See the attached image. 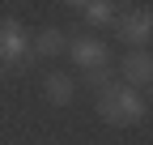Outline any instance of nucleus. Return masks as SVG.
Instances as JSON below:
<instances>
[{"label":"nucleus","instance_id":"f257e3e1","mask_svg":"<svg viewBox=\"0 0 153 145\" xmlns=\"http://www.w3.org/2000/svg\"><path fill=\"white\" fill-rule=\"evenodd\" d=\"M98 115L115 128H132V124L149 120V98L140 90H128L123 81H111L102 94H98Z\"/></svg>","mask_w":153,"mask_h":145},{"label":"nucleus","instance_id":"f03ea898","mask_svg":"<svg viewBox=\"0 0 153 145\" xmlns=\"http://www.w3.org/2000/svg\"><path fill=\"white\" fill-rule=\"evenodd\" d=\"M115 22H119V39L132 43V51H149V39H153V13H149V4L115 17Z\"/></svg>","mask_w":153,"mask_h":145},{"label":"nucleus","instance_id":"7ed1b4c3","mask_svg":"<svg viewBox=\"0 0 153 145\" xmlns=\"http://www.w3.org/2000/svg\"><path fill=\"white\" fill-rule=\"evenodd\" d=\"M30 56V34L17 17H4L0 22V64H22Z\"/></svg>","mask_w":153,"mask_h":145},{"label":"nucleus","instance_id":"20e7f679","mask_svg":"<svg viewBox=\"0 0 153 145\" xmlns=\"http://www.w3.org/2000/svg\"><path fill=\"white\" fill-rule=\"evenodd\" d=\"M68 56L89 72V68L111 64V47H106L102 39H94V34H76V39H68Z\"/></svg>","mask_w":153,"mask_h":145},{"label":"nucleus","instance_id":"39448f33","mask_svg":"<svg viewBox=\"0 0 153 145\" xmlns=\"http://www.w3.org/2000/svg\"><path fill=\"white\" fill-rule=\"evenodd\" d=\"M123 85L128 90H140V94H145V90L153 85V56H149V51H132V56H123Z\"/></svg>","mask_w":153,"mask_h":145},{"label":"nucleus","instance_id":"423d86ee","mask_svg":"<svg viewBox=\"0 0 153 145\" xmlns=\"http://www.w3.org/2000/svg\"><path fill=\"white\" fill-rule=\"evenodd\" d=\"M43 94H47V102H55V107H68V102L76 98V81L68 77V72H47Z\"/></svg>","mask_w":153,"mask_h":145},{"label":"nucleus","instance_id":"0eeeda50","mask_svg":"<svg viewBox=\"0 0 153 145\" xmlns=\"http://www.w3.org/2000/svg\"><path fill=\"white\" fill-rule=\"evenodd\" d=\"M76 13H81L89 26H106V22H115V17H119V9H115L111 0H81V4H76Z\"/></svg>","mask_w":153,"mask_h":145},{"label":"nucleus","instance_id":"6e6552de","mask_svg":"<svg viewBox=\"0 0 153 145\" xmlns=\"http://www.w3.org/2000/svg\"><path fill=\"white\" fill-rule=\"evenodd\" d=\"M30 51H38V56H64V51H68V39H64V34L60 30H43V34H38V39L30 43Z\"/></svg>","mask_w":153,"mask_h":145},{"label":"nucleus","instance_id":"1a4fd4ad","mask_svg":"<svg viewBox=\"0 0 153 145\" xmlns=\"http://www.w3.org/2000/svg\"><path fill=\"white\" fill-rule=\"evenodd\" d=\"M85 85L102 94V90L111 85V64H102V68H89V72H85Z\"/></svg>","mask_w":153,"mask_h":145}]
</instances>
